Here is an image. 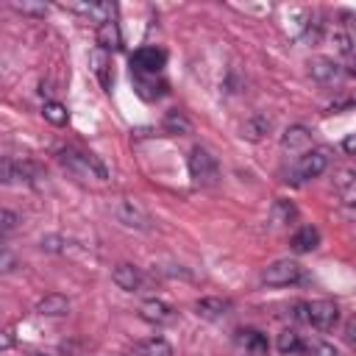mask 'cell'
<instances>
[{
    "label": "cell",
    "mask_w": 356,
    "mask_h": 356,
    "mask_svg": "<svg viewBox=\"0 0 356 356\" xmlns=\"http://www.w3.org/2000/svg\"><path fill=\"white\" fill-rule=\"evenodd\" d=\"M289 317L298 320V323H306V325H314L320 331H328L337 325L339 320V306L334 300H295L289 306Z\"/></svg>",
    "instance_id": "obj_1"
},
{
    "label": "cell",
    "mask_w": 356,
    "mask_h": 356,
    "mask_svg": "<svg viewBox=\"0 0 356 356\" xmlns=\"http://www.w3.org/2000/svg\"><path fill=\"white\" fill-rule=\"evenodd\" d=\"M186 164H189V178H192L195 186H214L220 181V164H217V156L209 147L195 145L189 150Z\"/></svg>",
    "instance_id": "obj_2"
},
{
    "label": "cell",
    "mask_w": 356,
    "mask_h": 356,
    "mask_svg": "<svg viewBox=\"0 0 356 356\" xmlns=\"http://www.w3.org/2000/svg\"><path fill=\"white\" fill-rule=\"evenodd\" d=\"M58 161H61L67 170H72L75 175H81V178H97V181H106V178H108L106 164H103L95 153L75 150V147H64V150H58Z\"/></svg>",
    "instance_id": "obj_3"
},
{
    "label": "cell",
    "mask_w": 356,
    "mask_h": 356,
    "mask_svg": "<svg viewBox=\"0 0 356 356\" xmlns=\"http://www.w3.org/2000/svg\"><path fill=\"white\" fill-rule=\"evenodd\" d=\"M328 167V150L325 147H312V150H303L292 167V184H303V181H312V178H320Z\"/></svg>",
    "instance_id": "obj_4"
},
{
    "label": "cell",
    "mask_w": 356,
    "mask_h": 356,
    "mask_svg": "<svg viewBox=\"0 0 356 356\" xmlns=\"http://www.w3.org/2000/svg\"><path fill=\"white\" fill-rule=\"evenodd\" d=\"M261 281L267 286H292V284L303 281V267L295 259H275L273 264L264 267Z\"/></svg>",
    "instance_id": "obj_5"
},
{
    "label": "cell",
    "mask_w": 356,
    "mask_h": 356,
    "mask_svg": "<svg viewBox=\"0 0 356 356\" xmlns=\"http://www.w3.org/2000/svg\"><path fill=\"white\" fill-rule=\"evenodd\" d=\"M164 64H167V53L161 47L147 44V47H139L131 53V72H136V75H159L164 70Z\"/></svg>",
    "instance_id": "obj_6"
},
{
    "label": "cell",
    "mask_w": 356,
    "mask_h": 356,
    "mask_svg": "<svg viewBox=\"0 0 356 356\" xmlns=\"http://www.w3.org/2000/svg\"><path fill=\"white\" fill-rule=\"evenodd\" d=\"M309 72L317 83H339L345 75H350L342 64H337L334 58H325V56H317L309 61Z\"/></svg>",
    "instance_id": "obj_7"
},
{
    "label": "cell",
    "mask_w": 356,
    "mask_h": 356,
    "mask_svg": "<svg viewBox=\"0 0 356 356\" xmlns=\"http://www.w3.org/2000/svg\"><path fill=\"white\" fill-rule=\"evenodd\" d=\"M114 214H117V220H120L122 225H128V228H136V231H147V228H150V217H147L134 200H120L117 209H114Z\"/></svg>",
    "instance_id": "obj_8"
},
{
    "label": "cell",
    "mask_w": 356,
    "mask_h": 356,
    "mask_svg": "<svg viewBox=\"0 0 356 356\" xmlns=\"http://www.w3.org/2000/svg\"><path fill=\"white\" fill-rule=\"evenodd\" d=\"M139 317H142L145 323H150V325H167V323L175 320V312H172V306H167L164 300L150 298V300H145V303L139 306Z\"/></svg>",
    "instance_id": "obj_9"
},
{
    "label": "cell",
    "mask_w": 356,
    "mask_h": 356,
    "mask_svg": "<svg viewBox=\"0 0 356 356\" xmlns=\"http://www.w3.org/2000/svg\"><path fill=\"white\" fill-rule=\"evenodd\" d=\"M131 78H134L136 95L145 97V100H159V97L167 95V81L161 75H136V72H131Z\"/></svg>",
    "instance_id": "obj_10"
},
{
    "label": "cell",
    "mask_w": 356,
    "mask_h": 356,
    "mask_svg": "<svg viewBox=\"0 0 356 356\" xmlns=\"http://www.w3.org/2000/svg\"><path fill=\"white\" fill-rule=\"evenodd\" d=\"M111 281H114L120 289H125V292H139L142 284H145V275H142V270L134 267V264H117L114 273H111Z\"/></svg>",
    "instance_id": "obj_11"
},
{
    "label": "cell",
    "mask_w": 356,
    "mask_h": 356,
    "mask_svg": "<svg viewBox=\"0 0 356 356\" xmlns=\"http://www.w3.org/2000/svg\"><path fill=\"white\" fill-rule=\"evenodd\" d=\"M234 339L248 356H264L267 353V337L261 331H256V328H239Z\"/></svg>",
    "instance_id": "obj_12"
},
{
    "label": "cell",
    "mask_w": 356,
    "mask_h": 356,
    "mask_svg": "<svg viewBox=\"0 0 356 356\" xmlns=\"http://www.w3.org/2000/svg\"><path fill=\"white\" fill-rule=\"evenodd\" d=\"M67 8H70V11H78V14L92 17L97 25H100V22L114 19V14H117V6H114V3H70Z\"/></svg>",
    "instance_id": "obj_13"
},
{
    "label": "cell",
    "mask_w": 356,
    "mask_h": 356,
    "mask_svg": "<svg viewBox=\"0 0 356 356\" xmlns=\"http://www.w3.org/2000/svg\"><path fill=\"white\" fill-rule=\"evenodd\" d=\"M89 64H92V72H95V78L100 81V86H103L106 92H111V58H108V53L100 50V47H95V50L89 53Z\"/></svg>",
    "instance_id": "obj_14"
},
{
    "label": "cell",
    "mask_w": 356,
    "mask_h": 356,
    "mask_svg": "<svg viewBox=\"0 0 356 356\" xmlns=\"http://www.w3.org/2000/svg\"><path fill=\"white\" fill-rule=\"evenodd\" d=\"M320 245V231L314 228V225H300L292 236H289V248L295 250V253H309V250H314Z\"/></svg>",
    "instance_id": "obj_15"
},
{
    "label": "cell",
    "mask_w": 356,
    "mask_h": 356,
    "mask_svg": "<svg viewBox=\"0 0 356 356\" xmlns=\"http://www.w3.org/2000/svg\"><path fill=\"white\" fill-rule=\"evenodd\" d=\"M36 314H42V317H64V314H70V300L64 295H58V292H50L36 303Z\"/></svg>",
    "instance_id": "obj_16"
},
{
    "label": "cell",
    "mask_w": 356,
    "mask_h": 356,
    "mask_svg": "<svg viewBox=\"0 0 356 356\" xmlns=\"http://www.w3.org/2000/svg\"><path fill=\"white\" fill-rule=\"evenodd\" d=\"M334 189H337V195L342 197V203H348V206H353L356 203V172L353 170H339L337 175H334Z\"/></svg>",
    "instance_id": "obj_17"
},
{
    "label": "cell",
    "mask_w": 356,
    "mask_h": 356,
    "mask_svg": "<svg viewBox=\"0 0 356 356\" xmlns=\"http://www.w3.org/2000/svg\"><path fill=\"white\" fill-rule=\"evenodd\" d=\"M195 312L206 320H220L231 312V300H225V298H200L195 303Z\"/></svg>",
    "instance_id": "obj_18"
},
{
    "label": "cell",
    "mask_w": 356,
    "mask_h": 356,
    "mask_svg": "<svg viewBox=\"0 0 356 356\" xmlns=\"http://www.w3.org/2000/svg\"><path fill=\"white\" fill-rule=\"evenodd\" d=\"M120 44H122L120 25H117L114 19L100 22V25H97V47L106 50V53H111V50H120Z\"/></svg>",
    "instance_id": "obj_19"
},
{
    "label": "cell",
    "mask_w": 356,
    "mask_h": 356,
    "mask_svg": "<svg viewBox=\"0 0 356 356\" xmlns=\"http://www.w3.org/2000/svg\"><path fill=\"white\" fill-rule=\"evenodd\" d=\"M161 128H164V134H170V136H184V134H189V131H192V122H189V117H186L184 111L172 108V111H167V114H164Z\"/></svg>",
    "instance_id": "obj_20"
},
{
    "label": "cell",
    "mask_w": 356,
    "mask_h": 356,
    "mask_svg": "<svg viewBox=\"0 0 356 356\" xmlns=\"http://www.w3.org/2000/svg\"><path fill=\"white\" fill-rule=\"evenodd\" d=\"M309 142H312V136H309V128H303V125H292L281 136L284 150H303V147H309Z\"/></svg>",
    "instance_id": "obj_21"
},
{
    "label": "cell",
    "mask_w": 356,
    "mask_h": 356,
    "mask_svg": "<svg viewBox=\"0 0 356 356\" xmlns=\"http://www.w3.org/2000/svg\"><path fill=\"white\" fill-rule=\"evenodd\" d=\"M136 356H175V350L164 337H150L136 345Z\"/></svg>",
    "instance_id": "obj_22"
},
{
    "label": "cell",
    "mask_w": 356,
    "mask_h": 356,
    "mask_svg": "<svg viewBox=\"0 0 356 356\" xmlns=\"http://www.w3.org/2000/svg\"><path fill=\"white\" fill-rule=\"evenodd\" d=\"M275 348H278L281 356H300V350H303V339H300V334H295L292 328H286V331L278 334Z\"/></svg>",
    "instance_id": "obj_23"
},
{
    "label": "cell",
    "mask_w": 356,
    "mask_h": 356,
    "mask_svg": "<svg viewBox=\"0 0 356 356\" xmlns=\"http://www.w3.org/2000/svg\"><path fill=\"white\" fill-rule=\"evenodd\" d=\"M267 131H270V120H267L264 114H253V117L242 125V136H248V139H253V142L261 139Z\"/></svg>",
    "instance_id": "obj_24"
},
{
    "label": "cell",
    "mask_w": 356,
    "mask_h": 356,
    "mask_svg": "<svg viewBox=\"0 0 356 356\" xmlns=\"http://www.w3.org/2000/svg\"><path fill=\"white\" fill-rule=\"evenodd\" d=\"M42 114H44V120L50 122V125H67V120H70V114H67V106H61V103H56V100H44V106H42Z\"/></svg>",
    "instance_id": "obj_25"
},
{
    "label": "cell",
    "mask_w": 356,
    "mask_h": 356,
    "mask_svg": "<svg viewBox=\"0 0 356 356\" xmlns=\"http://www.w3.org/2000/svg\"><path fill=\"white\" fill-rule=\"evenodd\" d=\"M300 356H337V348L323 339H303Z\"/></svg>",
    "instance_id": "obj_26"
},
{
    "label": "cell",
    "mask_w": 356,
    "mask_h": 356,
    "mask_svg": "<svg viewBox=\"0 0 356 356\" xmlns=\"http://www.w3.org/2000/svg\"><path fill=\"white\" fill-rule=\"evenodd\" d=\"M295 214H298V209H295L289 200H275V203H273V220H275V225H286V222H292Z\"/></svg>",
    "instance_id": "obj_27"
},
{
    "label": "cell",
    "mask_w": 356,
    "mask_h": 356,
    "mask_svg": "<svg viewBox=\"0 0 356 356\" xmlns=\"http://www.w3.org/2000/svg\"><path fill=\"white\" fill-rule=\"evenodd\" d=\"M17 178H22V167H19L17 161L0 156V184H11V181H17Z\"/></svg>",
    "instance_id": "obj_28"
},
{
    "label": "cell",
    "mask_w": 356,
    "mask_h": 356,
    "mask_svg": "<svg viewBox=\"0 0 356 356\" xmlns=\"http://www.w3.org/2000/svg\"><path fill=\"white\" fill-rule=\"evenodd\" d=\"M334 44H337V50H339L342 56L350 58V53H353V39H350V33H345V31H334Z\"/></svg>",
    "instance_id": "obj_29"
},
{
    "label": "cell",
    "mask_w": 356,
    "mask_h": 356,
    "mask_svg": "<svg viewBox=\"0 0 356 356\" xmlns=\"http://www.w3.org/2000/svg\"><path fill=\"white\" fill-rule=\"evenodd\" d=\"M17 11L22 14H33V17H44L47 14V6L44 3H11Z\"/></svg>",
    "instance_id": "obj_30"
},
{
    "label": "cell",
    "mask_w": 356,
    "mask_h": 356,
    "mask_svg": "<svg viewBox=\"0 0 356 356\" xmlns=\"http://www.w3.org/2000/svg\"><path fill=\"white\" fill-rule=\"evenodd\" d=\"M17 222H19V217H17L14 211H8V209L0 206V231H14Z\"/></svg>",
    "instance_id": "obj_31"
},
{
    "label": "cell",
    "mask_w": 356,
    "mask_h": 356,
    "mask_svg": "<svg viewBox=\"0 0 356 356\" xmlns=\"http://www.w3.org/2000/svg\"><path fill=\"white\" fill-rule=\"evenodd\" d=\"M17 270V256L6 248H0V273H14Z\"/></svg>",
    "instance_id": "obj_32"
},
{
    "label": "cell",
    "mask_w": 356,
    "mask_h": 356,
    "mask_svg": "<svg viewBox=\"0 0 356 356\" xmlns=\"http://www.w3.org/2000/svg\"><path fill=\"white\" fill-rule=\"evenodd\" d=\"M14 345V339H11V334H6V331H0V350H8Z\"/></svg>",
    "instance_id": "obj_33"
},
{
    "label": "cell",
    "mask_w": 356,
    "mask_h": 356,
    "mask_svg": "<svg viewBox=\"0 0 356 356\" xmlns=\"http://www.w3.org/2000/svg\"><path fill=\"white\" fill-rule=\"evenodd\" d=\"M353 145H356V142H353V134H348V136L342 139V150H345V153H353Z\"/></svg>",
    "instance_id": "obj_34"
},
{
    "label": "cell",
    "mask_w": 356,
    "mask_h": 356,
    "mask_svg": "<svg viewBox=\"0 0 356 356\" xmlns=\"http://www.w3.org/2000/svg\"><path fill=\"white\" fill-rule=\"evenodd\" d=\"M345 337H348V342L353 345V320H348V325H345Z\"/></svg>",
    "instance_id": "obj_35"
}]
</instances>
